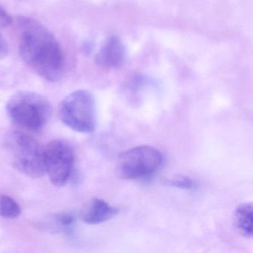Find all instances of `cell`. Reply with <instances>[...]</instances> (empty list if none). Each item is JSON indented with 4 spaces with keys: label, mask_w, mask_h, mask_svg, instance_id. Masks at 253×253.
Listing matches in <instances>:
<instances>
[{
    "label": "cell",
    "mask_w": 253,
    "mask_h": 253,
    "mask_svg": "<svg viewBox=\"0 0 253 253\" xmlns=\"http://www.w3.org/2000/svg\"><path fill=\"white\" fill-rule=\"evenodd\" d=\"M19 51L23 61L41 78L58 81L64 73L63 50L54 35L32 19H23Z\"/></svg>",
    "instance_id": "1"
},
{
    "label": "cell",
    "mask_w": 253,
    "mask_h": 253,
    "mask_svg": "<svg viewBox=\"0 0 253 253\" xmlns=\"http://www.w3.org/2000/svg\"><path fill=\"white\" fill-rule=\"evenodd\" d=\"M6 112L11 122L32 132L45 128L49 121L51 106L46 97L34 91H20L7 102Z\"/></svg>",
    "instance_id": "2"
},
{
    "label": "cell",
    "mask_w": 253,
    "mask_h": 253,
    "mask_svg": "<svg viewBox=\"0 0 253 253\" xmlns=\"http://www.w3.org/2000/svg\"><path fill=\"white\" fill-rule=\"evenodd\" d=\"M2 146L13 167L22 174L34 178L45 174L44 149L32 136L11 131L4 137Z\"/></svg>",
    "instance_id": "3"
},
{
    "label": "cell",
    "mask_w": 253,
    "mask_h": 253,
    "mask_svg": "<svg viewBox=\"0 0 253 253\" xmlns=\"http://www.w3.org/2000/svg\"><path fill=\"white\" fill-rule=\"evenodd\" d=\"M60 118L71 129L92 132L97 124L95 100L89 91L78 90L65 97L60 105Z\"/></svg>",
    "instance_id": "4"
},
{
    "label": "cell",
    "mask_w": 253,
    "mask_h": 253,
    "mask_svg": "<svg viewBox=\"0 0 253 253\" xmlns=\"http://www.w3.org/2000/svg\"><path fill=\"white\" fill-rule=\"evenodd\" d=\"M164 156L153 146H136L124 151L118 157L120 176L127 180L150 177L162 167Z\"/></svg>",
    "instance_id": "5"
},
{
    "label": "cell",
    "mask_w": 253,
    "mask_h": 253,
    "mask_svg": "<svg viewBox=\"0 0 253 253\" xmlns=\"http://www.w3.org/2000/svg\"><path fill=\"white\" fill-rule=\"evenodd\" d=\"M45 173L57 186L67 183L73 170L75 153L71 145L63 140H54L44 149Z\"/></svg>",
    "instance_id": "6"
},
{
    "label": "cell",
    "mask_w": 253,
    "mask_h": 253,
    "mask_svg": "<svg viewBox=\"0 0 253 253\" xmlns=\"http://www.w3.org/2000/svg\"><path fill=\"white\" fill-rule=\"evenodd\" d=\"M125 57V47L122 41L117 37H112L99 51L96 57V62L103 67L115 69L123 64Z\"/></svg>",
    "instance_id": "7"
},
{
    "label": "cell",
    "mask_w": 253,
    "mask_h": 253,
    "mask_svg": "<svg viewBox=\"0 0 253 253\" xmlns=\"http://www.w3.org/2000/svg\"><path fill=\"white\" fill-rule=\"evenodd\" d=\"M119 213V209L110 205L100 198H94L83 211L81 218L87 224L95 225L113 218Z\"/></svg>",
    "instance_id": "8"
},
{
    "label": "cell",
    "mask_w": 253,
    "mask_h": 253,
    "mask_svg": "<svg viewBox=\"0 0 253 253\" xmlns=\"http://www.w3.org/2000/svg\"><path fill=\"white\" fill-rule=\"evenodd\" d=\"M253 204L244 203L235 211V223L240 233L246 238L253 236Z\"/></svg>",
    "instance_id": "9"
},
{
    "label": "cell",
    "mask_w": 253,
    "mask_h": 253,
    "mask_svg": "<svg viewBox=\"0 0 253 253\" xmlns=\"http://www.w3.org/2000/svg\"><path fill=\"white\" fill-rule=\"evenodd\" d=\"M75 223V218L73 215L69 213H61L51 217V220L48 222V229L54 232L70 234L73 230Z\"/></svg>",
    "instance_id": "10"
},
{
    "label": "cell",
    "mask_w": 253,
    "mask_h": 253,
    "mask_svg": "<svg viewBox=\"0 0 253 253\" xmlns=\"http://www.w3.org/2000/svg\"><path fill=\"white\" fill-rule=\"evenodd\" d=\"M21 214L20 205L11 197L0 195V216L6 218H17Z\"/></svg>",
    "instance_id": "11"
},
{
    "label": "cell",
    "mask_w": 253,
    "mask_h": 253,
    "mask_svg": "<svg viewBox=\"0 0 253 253\" xmlns=\"http://www.w3.org/2000/svg\"><path fill=\"white\" fill-rule=\"evenodd\" d=\"M168 186L183 189H194L197 187V183L190 177L186 176H176L167 181Z\"/></svg>",
    "instance_id": "12"
},
{
    "label": "cell",
    "mask_w": 253,
    "mask_h": 253,
    "mask_svg": "<svg viewBox=\"0 0 253 253\" xmlns=\"http://www.w3.org/2000/svg\"><path fill=\"white\" fill-rule=\"evenodd\" d=\"M11 16L0 5V28H6L12 23Z\"/></svg>",
    "instance_id": "13"
},
{
    "label": "cell",
    "mask_w": 253,
    "mask_h": 253,
    "mask_svg": "<svg viewBox=\"0 0 253 253\" xmlns=\"http://www.w3.org/2000/svg\"><path fill=\"white\" fill-rule=\"evenodd\" d=\"M8 54V47L6 41L0 35V60H3Z\"/></svg>",
    "instance_id": "14"
}]
</instances>
